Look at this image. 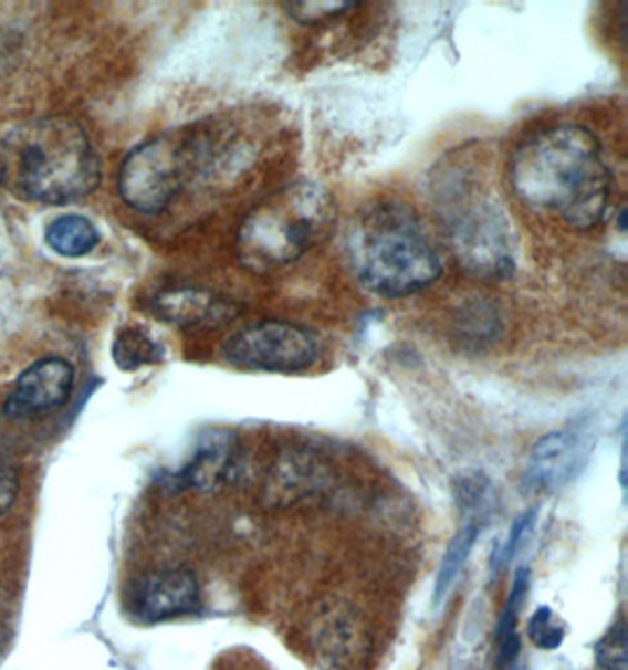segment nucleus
Listing matches in <instances>:
<instances>
[{"label": "nucleus", "mask_w": 628, "mask_h": 670, "mask_svg": "<svg viewBox=\"0 0 628 670\" xmlns=\"http://www.w3.org/2000/svg\"><path fill=\"white\" fill-rule=\"evenodd\" d=\"M509 184L530 208L556 214L577 231L596 229L613 202V170L603 146L575 123L544 127L521 142L509 163Z\"/></svg>", "instance_id": "f257e3e1"}, {"label": "nucleus", "mask_w": 628, "mask_h": 670, "mask_svg": "<svg viewBox=\"0 0 628 670\" xmlns=\"http://www.w3.org/2000/svg\"><path fill=\"white\" fill-rule=\"evenodd\" d=\"M100 179V156L73 118H35L0 142V186L22 200L76 202L95 191Z\"/></svg>", "instance_id": "f03ea898"}, {"label": "nucleus", "mask_w": 628, "mask_h": 670, "mask_svg": "<svg viewBox=\"0 0 628 670\" xmlns=\"http://www.w3.org/2000/svg\"><path fill=\"white\" fill-rule=\"evenodd\" d=\"M350 262L358 281L379 296H410L436 283L442 264L410 210L375 205L350 233Z\"/></svg>", "instance_id": "7ed1b4c3"}, {"label": "nucleus", "mask_w": 628, "mask_h": 670, "mask_svg": "<svg viewBox=\"0 0 628 670\" xmlns=\"http://www.w3.org/2000/svg\"><path fill=\"white\" fill-rule=\"evenodd\" d=\"M335 219V205L323 186L297 181L245 217L238 233V254L252 271H269L316 248Z\"/></svg>", "instance_id": "20e7f679"}, {"label": "nucleus", "mask_w": 628, "mask_h": 670, "mask_svg": "<svg viewBox=\"0 0 628 670\" xmlns=\"http://www.w3.org/2000/svg\"><path fill=\"white\" fill-rule=\"evenodd\" d=\"M450 248L457 262L483 281H502L515 271V233L499 198L473 189L467 181H452L440 196Z\"/></svg>", "instance_id": "39448f33"}, {"label": "nucleus", "mask_w": 628, "mask_h": 670, "mask_svg": "<svg viewBox=\"0 0 628 670\" xmlns=\"http://www.w3.org/2000/svg\"><path fill=\"white\" fill-rule=\"evenodd\" d=\"M187 170L189 160L177 139L156 137L144 142L121 165V198L142 214H158L179 196Z\"/></svg>", "instance_id": "423d86ee"}, {"label": "nucleus", "mask_w": 628, "mask_h": 670, "mask_svg": "<svg viewBox=\"0 0 628 670\" xmlns=\"http://www.w3.org/2000/svg\"><path fill=\"white\" fill-rule=\"evenodd\" d=\"M224 358L243 369L302 371L316 365L321 346L313 334L287 323H262L240 329L221 344Z\"/></svg>", "instance_id": "0eeeda50"}, {"label": "nucleus", "mask_w": 628, "mask_h": 670, "mask_svg": "<svg viewBox=\"0 0 628 670\" xmlns=\"http://www.w3.org/2000/svg\"><path fill=\"white\" fill-rule=\"evenodd\" d=\"M73 390V367L62 358H45L24 369L6 398L8 419H29L62 407Z\"/></svg>", "instance_id": "6e6552de"}, {"label": "nucleus", "mask_w": 628, "mask_h": 670, "mask_svg": "<svg viewBox=\"0 0 628 670\" xmlns=\"http://www.w3.org/2000/svg\"><path fill=\"white\" fill-rule=\"evenodd\" d=\"M311 642L316 657L329 668H354L367 655V632L358 611L348 605L327 603L311 624Z\"/></svg>", "instance_id": "1a4fd4ad"}, {"label": "nucleus", "mask_w": 628, "mask_h": 670, "mask_svg": "<svg viewBox=\"0 0 628 670\" xmlns=\"http://www.w3.org/2000/svg\"><path fill=\"white\" fill-rule=\"evenodd\" d=\"M586 444L572 428H561L534 442L525 469V488L532 492H558L584 467Z\"/></svg>", "instance_id": "9d476101"}, {"label": "nucleus", "mask_w": 628, "mask_h": 670, "mask_svg": "<svg viewBox=\"0 0 628 670\" xmlns=\"http://www.w3.org/2000/svg\"><path fill=\"white\" fill-rule=\"evenodd\" d=\"M200 605V586L196 574L189 569H160L144 576L137 593L135 607L139 617L149 621H163L191 614Z\"/></svg>", "instance_id": "9b49d317"}, {"label": "nucleus", "mask_w": 628, "mask_h": 670, "mask_svg": "<svg viewBox=\"0 0 628 670\" xmlns=\"http://www.w3.org/2000/svg\"><path fill=\"white\" fill-rule=\"evenodd\" d=\"M156 318L179 327H196L224 323L231 318V306L212 292L202 290H172L160 292L154 300Z\"/></svg>", "instance_id": "f8f14e48"}, {"label": "nucleus", "mask_w": 628, "mask_h": 670, "mask_svg": "<svg viewBox=\"0 0 628 670\" xmlns=\"http://www.w3.org/2000/svg\"><path fill=\"white\" fill-rule=\"evenodd\" d=\"M233 471V442L224 431L210 433L198 444L196 457L181 471V482L187 488L210 492L219 488Z\"/></svg>", "instance_id": "ddd939ff"}, {"label": "nucleus", "mask_w": 628, "mask_h": 670, "mask_svg": "<svg viewBox=\"0 0 628 670\" xmlns=\"http://www.w3.org/2000/svg\"><path fill=\"white\" fill-rule=\"evenodd\" d=\"M45 243L62 257H85L100 245V231L87 217L66 214L45 229Z\"/></svg>", "instance_id": "4468645a"}, {"label": "nucleus", "mask_w": 628, "mask_h": 670, "mask_svg": "<svg viewBox=\"0 0 628 670\" xmlns=\"http://www.w3.org/2000/svg\"><path fill=\"white\" fill-rule=\"evenodd\" d=\"M111 356L123 371H135L146 365L163 363L165 350L149 332H144L142 327H125L116 334Z\"/></svg>", "instance_id": "2eb2a0df"}, {"label": "nucleus", "mask_w": 628, "mask_h": 670, "mask_svg": "<svg viewBox=\"0 0 628 670\" xmlns=\"http://www.w3.org/2000/svg\"><path fill=\"white\" fill-rule=\"evenodd\" d=\"M527 588V574L521 572L519 582H515L511 598L504 607L502 619H499V628H496V659L494 663L499 668H506L515 657H519V609L523 605V595Z\"/></svg>", "instance_id": "dca6fc26"}, {"label": "nucleus", "mask_w": 628, "mask_h": 670, "mask_svg": "<svg viewBox=\"0 0 628 670\" xmlns=\"http://www.w3.org/2000/svg\"><path fill=\"white\" fill-rule=\"evenodd\" d=\"M311 480V461H300L297 457H287L279 463L273 478H269V492L273 501H294L306 494L313 482Z\"/></svg>", "instance_id": "f3484780"}, {"label": "nucleus", "mask_w": 628, "mask_h": 670, "mask_svg": "<svg viewBox=\"0 0 628 670\" xmlns=\"http://www.w3.org/2000/svg\"><path fill=\"white\" fill-rule=\"evenodd\" d=\"M480 534V525L478 523H469L464 530H461L454 538L452 544L448 546V553L446 557H442L440 563V569H438V584H436V595L438 598H442L446 595V590L452 586V582L459 576L461 567H464L467 557L475 544V538Z\"/></svg>", "instance_id": "a211bd4d"}, {"label": "nucleus", "mask_w": 628, "mask_h": 670, "mask_svg": "<svg viewBox=\"0 0 628 670\" xmlns=\"http://www.w3.org/2000/svg\"><path fill=\"white\" fill-rule=\"evenodd\" d=\"M457 499L459 506L464 511H473L475 515H483L492 506V485L483 475L471 473L457 482Z\"/></svg>", "instance_id": "6ab92c4d"}, {"label": "nucleus", "mask_w": 628, "mask_h": 670, "mask_svg": "<svg viewBox=\"0 0 628 670\" xmlns=\"http://www.w3.org/2000/svg\"><path fill=\"white\" fill-rule=\"evenodd\" d=\"M527 632H530V640L540 649H556V647H561V642L565 638V626L558 621L556 611L542 607L530 619Z\"/></svg>", "instance_id": "aec40b11"}, {"label": "nucleus", "mask_w": 628, "mask_h": 670, "mask_svg": "<svg viewBox=\"0 0 628 670\" xmlns=\"http://www.w3.org/2000/svg\"><path fill=\"white\" fill-rule=\"evenodd\" d=\"M596 661L605 670H626L628 647H626V628L619 621L607 630V636L596 645Z\"/></svg>", "instance_id": "412c9836"}, {"label": "nucleus", "mask_w": 628, "mask_h": 670, "mask_svg": "<svg viewBox=\"0 0 628 670\" xmlns=\"http://www.w3.org/2000/svg\"><path fill=\"white\" fill-rule=\"evenodd\" d=\"M287 14H292L294 20L300 22H318L325 20V17L332 14H342L350 8H356V3H325V0H308V3H287Z\"/></svg>", "instance_id": "4be33fe9"}, {"label": "nucleus", "mask_w": 628, "mask_h": 670, "mask_svg": "<svg viewBox=\"0 0 628 670\" xmlns=\"http://www.w3.org/2000/svg\"><path fill=\"white\" fill-rule=\"evenodd\" d=\"M17 496V475L12 469H0V515H3Z\"/></svg>", "instance_id": "5701e85b"}]
</instances>
